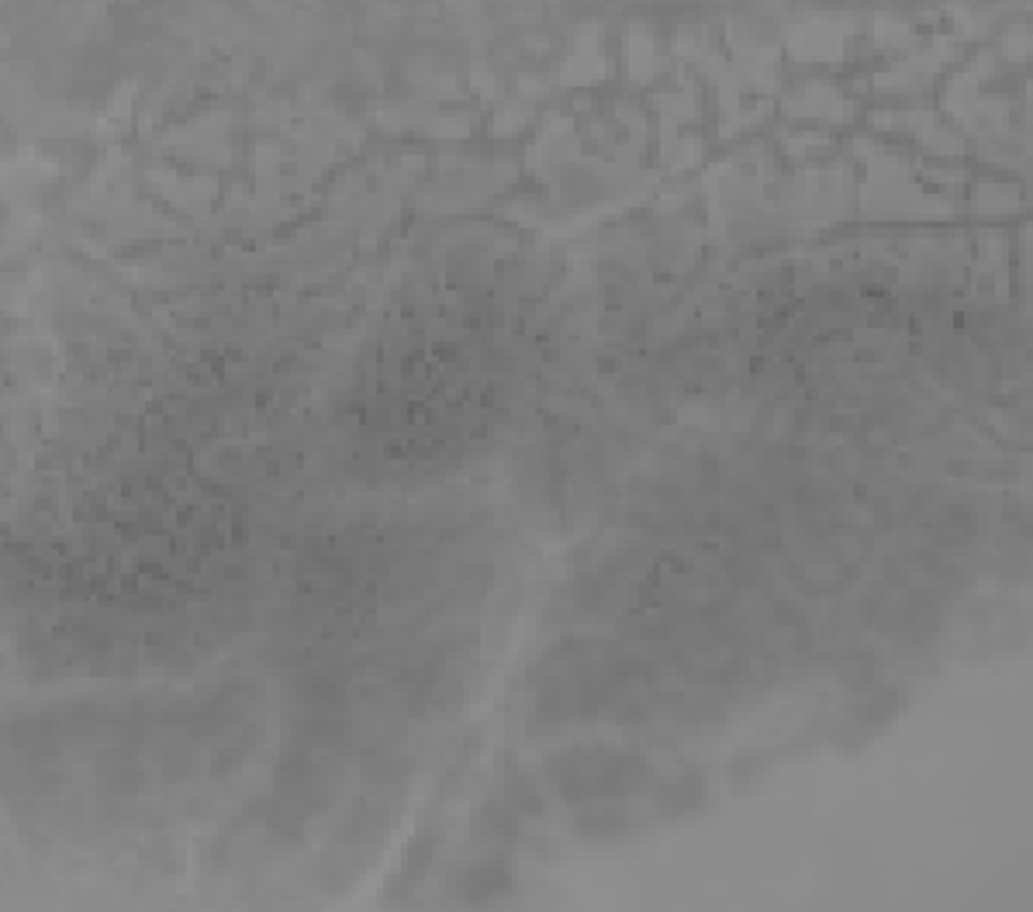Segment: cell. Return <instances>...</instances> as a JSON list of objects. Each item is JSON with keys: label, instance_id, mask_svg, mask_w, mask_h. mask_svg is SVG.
Instances as JSON below:
<instances>
[{"label": "cell", "instance_id": "cell-3", "mask_svg": "<svg viewBox=\"0 0 1033 912\" xmlns=\"http://www.w3.org/2000/svg\"><path fill=\"white\" fill-rule=\"evenodd\" d=\"M508 798H512V809L519 812V816H539L543 812V792L533 785L529 778H522V774H512L508 778Z\"/></svg>", "mask_w": 1033, "mask_h": 912}, {"label": "cell", "instance_id": "cell-2", "mask_svg": "<svg viewBox=\"0 0 1033 912\" xmlns=\"http://www.w3.org/2000/svg\"><path fill=\"white\" fill-rule=\"evenodd\" d=\"M505 885H508V871L501 868V864L488 861V864H477V868L463 871L460 895H467V899H491V895H498Z\"/></svg>", "mask_w": 1033, "mask_h": 912}, {"label": "cell", "instance_id": "cell-4", "mask_svg": "<svg viewBox=\"0 0 1033 912\" xmlns=\"http://www.w3.org/2000/svg\"><path fill=\"white\" fill-rule=\"evenodd\" d=\"M660 802H664L667 812H685L691 805L702 802V781L698 778H678L674 785L660 788Z\"/></svg>", "mask_w": 1033, "mask_h": 912}, {"label": "cell", "instance_id": "cell-1", "mask_svg": "<svg viewBox=\"0 0 1033 912\" xmlns=\"http://www.w3.org/2000/svg\"><path fill=\"white\" fill-rule=\"evenodd\" d=\"M557 788L567 798H598V795H619V792H640V785L650 781V767L633 757H609V754H571L553 767Z\"/></svg>", "mask_w": 1033, "mask_h": 912}]
</instances>
